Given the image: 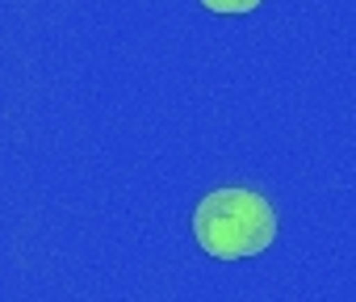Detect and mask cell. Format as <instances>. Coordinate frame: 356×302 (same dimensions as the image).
<instances>
[{"mask_svg": "<svg viewBox=\"0 0 356 302\" xmlns=\"http://www.w3.org/2000/svg\"><path fill=\"white\" fill-rule=\"evenodd\" d=\"M193 235L202 252L218 260H239L268 252V244L277 239V214L252 189H214L193 214Z\"/></svg>", "mask_w": 356, "mask_h": 302, "instance_id": "1", "label": "cell"}, {"mask_svg": "<svg viewBox=\"0 0 356 302\" xmlns=\"http://www.w3.org/2000/svg\"><path fill=\"white\" fill-rule=\"evenodd\" d=\"M206 9H214V13H227V17H235V13H252L260 0H202Z\"/></svg>", "mask_w": 356, "mask_h": 302, "instance_id": "2", "label": "cell"}]
</instances>
